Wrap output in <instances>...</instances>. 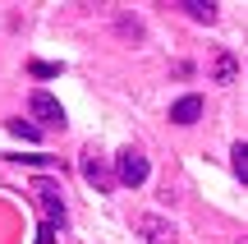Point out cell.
I'll list each match as a JSON object with an SVG mask.
<instances>
[{
	"mask_svg": "<svg viewBox=\"0 0 248 244\" xmlns=\"http://www.w3.org/2000/svg\"><path fill=\"white\" fill-rule=\"evenodd\" d=\"M37 244H55V230H51V226H42V235H37Z\"/></svg>",
	"mask_w": 248,
	"mask_h": 244,
	"instance_id": "12",
	"label": "cell"
},
{
	"mask_svg": "<svg viewBox=\"0 0 248 244\" xmlns=\"http://www.w3.org/2000/svg\"><path fill=\"white\" fill-rule=\"evenodd\" d=\"M234 175H239V180H248V143H234Z\"/></svg>",
	"mask_w": 248,
	"mask_h": 244,
	"instance_id": "10",
	"label": "cell"
},
{
	"mask_svg": "<svg viewBox=\"0 0 248 244\" xmlns=\"http://www.w3.org/2000/svg\"><path fill=\"white\" fill-rule=\"evenodd\" d=\"M188 18H198V23H216V5H202V0H184Z\"/></svg>",
	"mask_w": 248,
	"mask_h": 244,
	"instance_id": "7",
	"label": "cell"
},
{
	"mask_svg": "<svg viewBox=\"0 0 248 244\" xmlns=\"http://www.w3.org/2000/svg\"><path fill=\"white\" fill-rule=\"evenodd\" d=\"M216 83H234V55H216Z\"/></svg>",
	"mask_w": 248,
	"mask_h": 244,
	"instance_id": "9",
	"label": "cell"
},
{
	"mask_svg": "<svg viewBox=\"0 0 248 244\" xmlns=\"http://www.w3.org/2000/svg\"><path fill=\"white\" fill-rule=\"evenodd\" d=\"M147 171H152L147 157H142L138 147H124V152L115 157V175H110V180H115V184H129V189H138V184L147 180Z\"/></svg>",
	"mask_w": 248,
	"mask_h": 244,
	"instance_id": "1",
	"label": "cell"
},
{
	"mask_svg": "<svg viewBox=\"0 0 248 244\" xmlns=\"http://www.w3.org/2000/svg\"><path fill=\"white\" fill-rule=\"evenodd\" d=\"M28 111L42 120L37 129H64V106L51 97V92H32V97H28Z\"/></svg>",
	"mask_w": 248,
	"mask_h": 244,
	"instance_id": "3",
	"label": "cell"
},
{
	"mask_svg": "<svg viewBox=\"0 0 248 244\" xmlns=\"http://www.w3.org/2000/svg\"><path fill=\"white\" fill-rule=\"evenodd\" d=\"M138 235L147 244H175V226L161 221V217H152V212H142V217H138Z\"/></svg>",
	"mask_w": 248,
	"mask_h": 244,
	"instance_id": "4",
	"label": "cell"
},
{
	"mask_svg": "<svg viewBox=\"0 0 248 244\" xmlns=\"http://www.w3.org/2000/svg\"><path fill=\"white\" fill-rule=\"evenodd\" d=\"M32 194H37V203H42V212H46L42 226H51V230H55V226H64V198H60V184L42 175V180L32 184Z\"/></svg>",
	"mask_w": 248,
	"mask_h": 244,
	"instance_id": "2",
	"label": "cell"
},
{
	"mask_svg": "<svg viewBox=\"0 0 248 244\" xmlns=\"http://www.w3.org/2000/svg\"><path fill=\"white\" fill-rule=\"evenodd\" d=\"M9 134H18V138H28V143H37V138H42V129H37L32 120H9Z\"/></svg>",
	"mask_w": 248,
	"mask_h": 244,
	"instance_id": "8",
	"label": "cell"
},
{
	"mask_svg": "<svg viewBox=\"0 0 248 244\" xmlns=\"http://www.w3.org/2000/svg\"><path fill=\"white\" fill-rule=\"evenodd\" d=\"M83 180H88V184H97L101 194H106V189H115V180H110L106 162H101V157L92 152V147H88V152H83Z\"/></svg>",
	"mask_w": 248,
	"mask_h": 244,
	"instance_id": "5",
	"label": "cell"
},
{
	"mask_svg": "<svg viewBox=\"0 0 248 244\" xmlns=\"http://www.w3.org/2000/svg\"><path fill=\"white\" fill-rule=\"evenodd\" d=\"M198 115H202V97H179L170 106V120L175 125H198Z\"/></svg>",
	"mask_w": 248,
	"mask_h": 244,
	"instance_id": "6",
	"label": "cell"
},
{
	"mask_svg": "<svg viewBox=\"0 0 248 244\" xmlns=\"http://www.w3.org/2000/svg\"><path fill=\"white\" fill-rule=\"evenodd\" d=\"M32 74H37V79H55V74H60V65H46V60H37V65H32Z\"/></svg>",
	"mask_w": 248,
	"mask_h": 244,
	"instance_id": "11",
	"label": "cell"
}]
</instances>
